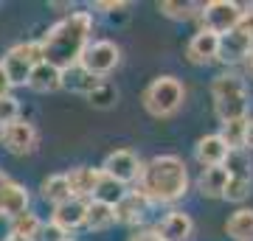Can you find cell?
<instances>
[{"mask_svg":"<svg viewBox=\"0 0 253 241\" xmlns=\"http://www.w3.org/2000/svg\"><path fill=\"white\" fill-rule=\"evenodd\" d=\"M93 34V17L90 11H71L68 17H62L56 26L48 28V34L40 42L42 51V62L54 65L59 70H68L73 65H79V56L84 51V45L90 42Z\"/></svg>","mask_w":253,"mask_h":241,"instance_id":"6da1fadb","label":"cell"},{"mask_svg":"<svg viewBox=\"0 0 253 241\" xmlns=\"http://www.w3.org/2000/svg\"><path fill=\"white\" fill-rule=\"evenodd\" d=\"M138 194L149 205H174L189 194V169L177 154H158L141 166Z\"/></svg>","mask_w":253,"mask_h":241,"instance_id":"7a4b0ae2","label":"cell"},{"mask_svg":"<svg viewBox=\"0 0 253 241\" xmlns=\"http://www.w3.org/2000/svg\"><path fill=\"white\" fill-rule=\"evenodd\" d=\"M211 96H214V112L222 124L231 121H248V109H251V96L245 87L242 73L225 70L211 81Z\"/></svg>","mask_w":253,"mask_h":241,"instance_id":"3957f363","label":"cell"},{"mask_svg":"<svg viewBox=\"0 0 253 241\" xmlns=\"http://www.w3.org/2000/svg\"><path fill=\"white\" fill-rule=\"evenodd\" d=\"M144 109L155 118H172L186 101V87L177 76H158L144 90Z\"/></svg>","mask_w":253,"mask_h":241,"instance_id":"277c9868","label":"cell"},{"mask_svg":"<svg viewBox=\"0 0 253 241\" xmlns=\"http://www.w3.org/2000/svg\"><path fill=\"white\" fill-rule=\"evenodd\" d=\"M37 62H42L40 42H17V45H11L9 51L3 54V62H0V68H3V73H6L9 87L26 84Z\"/></svg>","mask_w":253,"mask_h":241,"instance_id":"5b68a950","label":"cell"},{"mask_svg":"<svg viewBox=\"0 0 253 241\" xmlns=\"http://www.w3.org/2000/svg\"><path fill=\"white\" fill-rule=\"evenodd\" d=\"M118 62H121V48L110 39H90L79 56V68L87 70L90 76H96V79L113 73L118 68Z\"/></svg>","mask_w":253,"mask_h":241,"instance_id":"8992f818","label":"cell"},{"mask_svg":"<svg viewBox=\"0 0 253 241\" xmlns=\"http://www.w3.org/2000/svg\"><path fill=\"white\" fill-rule=\"evenodd\" d=\"M239 14H242V6L234 3V0H211L206 6H200L197 20H200V31H211V34H228L234 31L236 23H239Z\"/></svg>","mask_w":253,"mask_h":241,"instance_id":"52a82bcc","label":"cell"},{"mask_svg":"<svg viewBox=\"0 0 253 241\" xmlns=\"http://www.w3.org/2000/svg\"><path fill=\"white\" fill-rule=\"evenodd\" d=\"M141 166L144 163L138 160L129 149H118V152H110L101 163V174L110 179H116L118 185H129V182H138V174H141Z\"/></svg>","mask_w":253,"mask_h":241,"instance_id":"ba28073f","label":"cell"},{"mask_svg":"<svg viewBox=\"0 0 253 241\" xmlns=\"http://www.w3.org/2000/svg\"><path fill=\"white\" fill-rule=\"evenodd\" d=\"M0 143L6 146V152L23 157V154L37 152L40 132H37V126L28 124V121H14V124L3 126V132H0Z\"/></svg>","mask_w":253,"mask_h":241,"instance_id":"9c48e42d","label":"cell"},{"mask_svg":"<svg viewBox=\"0 0 253 241\" xmlns=\"http://www.w3.org/2000/svg\"><path fill=\"white\" fill-rule=\"evenodd\" d=\"M253 48V39H248L245 34L239 31H228V34L219 36V48H217V59L222 65H245L248 54Z\"/></svg>","mask_w":253,"mask_h":241,"instance_id":"30bf717a","label":"cell"},{"mask_svg":"<svg viewBox=\"0 0 253 241\" xmlns=\"http://www.w3.org/2000/svg\"><path fill=\"white\" fill-rule=\"evenodd\" d=\"M152 233L161 241H189L194 236V219L183 210H172Z\"/></svg>","mask_w":253,"mask_h":241,"instance_id":"8fae6325","label":"cell"},{"mask_svg":"<svg viewBox=\"0 0 253 241\" xmlns=\"http://www.w3.org/2000/svg\"><path fill=\"white\" fill-rule=\"evenodd\" d=\"M28 202H31V197H28L26 185H20L14 179H9L6 185L0 188V216H3V219L11 222V219H17L20 213H26Z\"/></svg>","mask_w":253,"mask_h":241,"instance_id":"7c38bea8","label":"cell"},{"mask_svg":"<svg viewBox=\"0 0 253 241\" xmlns=\"http://www.w3.org/2000/svg\"><path fill=\"white\" fill-rule=\"evenodd\" d=\"M217 48H219V36L211 31H197L186 45V59L191 65H211L217 59Z\"/></svg>","mask_w":253,"mask_h":241,"instance_id":"4fadbf2b","label":"cell"},{"mask_svg":"<svg viewBox=\"0 0 253 241\" xmlns=\"http://www.w3.org/2000/svg\"><path fill=\"white\" fill-rule=\"evenodd\" d=\"M65 177H68L71 197H73V199H84V202H87V199L93 197L96 185H99L101 171H99V169H90V166H76V169H71Z\"/></svg>","mask_w":253,"mask_h":241,"instance_id":"5bb4252c","label":"cell"},{"mask_svg":"<svg viewBox=\"0 0 253 241\" xmlns=\"http://www.w3.org/2000/svg\"><path fill=\"white\" fill-rule=\"evenodd\" d=\"M84 210H87V202L84 199H68V202H62V205L54 207V216H51V222L59 227V230L65 233H73L79 230V227H84Z\"/></svg>","mask_w":253,"mask_h":241,"instance_id":"9a60e30c","label":"cell"},{"mask_svg":"<svg viewBox=\"0 0 253 241\" xmlns=\"http://www.w3.org/2000/svg\"><path fill=\"white\" fill-rule=\"evenodd\" d=\"M113 210H116V222L138 224L141 219H146V213H149V202H146L138 191H126L124 197H121V202H118Z\"/></svg>","mask_w":253,"mask_h":241,"instance_id":"2e32d148","label":"cell"},{"mask_svg":"<svg viewBox=\"0 0 253 241\" xmlns=\"http://www.w3.org/2000/svg\"><path fill=\"white\" fill-rule=\"evenodd\" d=\"M228 154V146L219 140V135H203L194 146V157L203 169H214V166H222Z\"/></svg>","mask_w":253,"mask_h":241,"instance_id":"e0dca14e","label":"cell"},{"mask_svg":"<svg viewBox=\"0 0 253 241\" xmlns=\"http://www.w3.org/2000/svg\"><path fill=\"white\" fill-rule=\"evenodd\" d=\"M26 84L34 93H54V90L62 87V70L54 68V65H48V62H37Z\"/></svg>","mask_w":253,"mask_h":241,"instance_id":"ac0fdd59","label":"cell"},{"mask_svg":"<svg viewBox=\"0 0 253 241\" xmlns=\"http://www.w3.org/2000/svg\"><path fill=\"white\" fill-rule=\"evenodd\" d=\"M228 174L222 166H214V169H203L197 177V191L208 199H222V191H225Z\"/></svg>","mask_w":253,"mask_h":241,"instance_id":"d6986e66","label":"cell"},{"mask_svg":"<svg viewBox=\"0 0 253 241\" xmlns=\"http://www.w3.org/2000/svg\"><path fill=\"white\" fill-rule=\"evenodd\" d=\"M228 239L234 241H253V207H239L225 222Z\"/></svg>","mask_w":253,"mask_h":241,"instance_id":"ffe728a7","label":"cell"},{"mask_svg":"<svg viewBox=\"0 0 253 241\" xmlns=\"http://www.w3.org/2000/svg\"><path fill=\"white\" fill-rule=\"evenodd\" d=\"M62 87L71 90V93H79V96H87L99 87V79L90 76L87 70H82L79 65H73L68 70H62Z\"/></svg>","mask_w":253,"mask_h":241,"instance_id":"44dd1931","label":"cell"},{"mask_svg":"<svg viewBox=\"0 0 253 241\" xmlns=\"http://www.w3.org/2000/svg\"><path fill=\"white\" fill-rule=\"evenodd\" d=\"M116 224V210L104 202L87 199V210H84V227L87 230H107Z\"/></svg>","mask_w":253,"mask_h":241,"instance_id":"7402d4cb","label":"cell"},{"mask_svg":"<svg viewBox=\"0 0 253 241\" xmlns=\"http://www.w3.org/2000/svg\"><path fill=\"white\" fill-rule=\"evenodd\" d=\"M222 169H225L228 177L253 179V163H251V154L245 149H228L225 160H222Z\"/></svg>","mask_w":253,"mask_h":241,"instance_id":"603a6c76","label":"cell"},{"mask_svg":"<svg viewBox=\"0 0 253 241\" xmlns=\"http://www.w3.org/2000/svg\"><path fill=\"white\" fill-rule=\"evenodd\" d=\"M40 191H42V199L51 202L54 207L71 199V188H68V177L65 174H51V177H45Z\"/></svg>","mask_w":253,"mask_h":241,"instance_id":"cb8c5ba5","label":"cell"},{"mask_svg":"<svg viewBox=\"0 0 253 241\" xmlns=\"http://www.w3.org/2000/svg\"><path fill=\"white\" fill-rule=\"evenodd\" d=\"M124 194H126L124 185H118L116 179H110V177H104V174H101L99 185H96V191H93L90 199H96V202H104V205H110V207H116L118 202H121V197H124Z\"/></svg>","mask_w":253,"mask_h":241,"instance_id":"d4e9b609","label":"cell"},{"mask_svg":"<svg viewBox=\"0 0 253 241\" xmlns=\"http://www.w3.org/2000/svg\"><path fill=\"white\" fill-rule=\"evenodd\" d=\"M40 216L37 213H31V210H26V213H20L17 219H11V236H20V239H26V241H31L37 236V230H40Z\"/></svg>","mask_w":253,"mask_h":241,"instance_id":"484cf974","label":"cell"},{"mask_svg":"<svg viewBox=\"0 0 253 241\" xmlns=\"http://www.w3.org/2000/svg\"><path fill=\"white\" fill-rule=\"evenodd\" d=\"M253 191V179H245V177H228L225 182V191H222V199H228V202H245V199L251 197Z\"/></svg>","mask_w":253,"mask_h":241,"instance_id":"4316f807","label":"cell"},{"mask_svg":"<svg viewBox=\"0 0 253 241\" xmlns=\"http://www.w3.org/2000/svg\"><path fill=\"white\" fill-rule=\"evenodd\" d=\"M158 11H161L163 17H169V20H191V17H197L200 6H194V3H174V0H163V3H158Z\"/></svg>","mask_w":253,"mask_h":241,"instance_id":"83f0119b","label":"cell"},{"mask_svg":"<svg viewBox=\"0 0 253 241\" xmlns=\"http://www.w3.org/2000/svg\"><path fill=\"white\" fill-rule=\"evenodd\" d=\"M84 99L90 101V107H96V109H110V107L118 101V90L113 87V84H104V81H99V87L93 90V93H87Z\"/></svg>","mask_w":253,"mask_h":241,"instance_id":"f1b7e54d","label":"cell"},{"mask_svg":"<svg viewBox=\"0 0 253 241\" xmlns=\"http://www.w3.org/2000/svg\"><path fill=\"white\" fill-rule=\"evenodd\" d=\"M219 140L225 143L228 149H242V135H245V121H231V124H222V132Z\"/></svg>","mask_w":253,"mask_h":241,"instance_id":"f546056e","label":"cell"},{"mask_svg":"<svg viewBox=\"0 0 253 241\" xmlns=\"http://www.w3.org/2000/svg\"><path fill=\"white\" fill-rule=\"evenodd\" d=\"M14 121H20V101L11 93H6V96H0V129Z\"/></svg>","mask_w":253,"mask_h":241,"instance_id":"4dcf8cb0","label":"cell"},{"mask_svg":"<svg viewBox=\"0 0 253 241\" xmlns=\"http://www.w3.org/2000/svg\"><path fill=\"white\" fill-rule=\"evenodd\" d=\"M31 241H68V233L59 230L54 222H42L40 224V230H37V236Z\"/></svg>","mask_w":253,"mask_h":241,"instance_id":"1f68e13d","label":"cell"},{"mask_svg":"<svg viewBox=\"0 0 253 241\" xmlns=\"http://www.w3.org/2000/svg\"><path fill=\"white\" fill-rule=\"evenodd\" d=\"M236 31L245 34L248 39H253V6H242V14H239V23H236Z\"/></svg>","mask_w":253,"mask_h":241,"instance_id":"d6a6232c","label":"cell"},{"mask_svg":"<svg viewBox=\"0 0 253 241\" xmlns=\"http://www.w3.org/2000/svg\"><path fill=\"white\" fill-rule=\"evenodd\" d=\"M242 149L245 152H253V118L245 121V135H242Z\"/></svg>","mask_w":253,"mask_h":241,"instance_id":"836d02e7","label":"cell"},{"mask_svg":"<svg viewBox=\"0 0 253 241\" xmlns=\"http://www.w3.org/2000/svg\"><path fill=\"white\" fill-rule=\"evenodd\" d=\"M96 9H101V11H124V9H129L126 3H96Z\"/></svg>","mask_w":253,"mask_h":241,"instance_id":"e575fe53","label":"cell"},{"mask_svg":"<svg viewBox=\"0 0 253 241\" xmlns=\"http://www.w3.org/2000/svg\"><path fill=\"white\" fill-rule=\"evenodd\" d=\"M129 241H161V239H158L152 230H141V233H135V236H132Z\"/></svg>","mask_w":253,"mask_h":241,"instance_id":"d590c367","label":"cell"},{"mask_svg":"<svg viewBox=\"0 0 253 241\" xmlns=\"http://www.w3.org/2000/svg\"><path fill=\"white\" fill-rule=\"evenodd\" d=\"M6 93H9V81H6V73L0 68V96H6Z\"/></svg>","mask_w":253,"mask_h":241,"instance_id":"8d00e7d4","label":"cell"},{"mask_svg":"<svg viewBox=\"0 0 253 241\" xmlns=\"http://www.w3.org/2000/svg\"><path fill=\"white\" fill-rule=\"evenodd\" d=\"M245 73L253 79V48H251V54H248V59H245Z\"/></svg>","mask_w":253,"mask_h":241,"instance_id":"74e56055","label":"cell"},{"mask_svg":"<svg viewBox=\"0 0 253 241\" xmlns=\"http://www.w3.org/2000/svg\"><path fill=\"white\" fill-rule=\"evenodd\" d=\"M6 182H9V174H6V171H0V188L6 185Z\"/></svg>","mask_w":253,"mask_h":241,"instance_id":"f35d334b","label":"cell"},{"mask_svg":"<svg viewBox=\"0 0 253 241\" xmlns=\"http://www.w3.org/2000/svg\"><path fill=\"white\" fill-rule=\"evenodd\" d=\"M3 241H26V239H20V236H11V233H9V236H6Z\"/></svg>","mask_w":253,"mask_h":241,"instance_id":"ab89813d","label":"cell"},{"mask_svg":"<svg viewBox=\"0 0 253 241\" xmlns=\"http://www.w3.org/2000/svg\"><path fill=\"white\" fill-rule=\"evenodd\" d=\"M0 132H3V129H0Z\"/></svg>","mask_w":253,"mask_h":241,"instance_id":"60d3db41","label":"cell"},{"mask_svg":"<svg viewBox=\"0 0 253 241\" xmlns=\"http://www.w3.org/2000/svg\"><path fill=\"white\" fill-rule=\"evenodd\" d=\"M68 241H71V239H68Z\"/></svg>","mask_w":253,"mask_h":241,"instance_id":"b9f144b4","label":"cell"}]
</instances>
